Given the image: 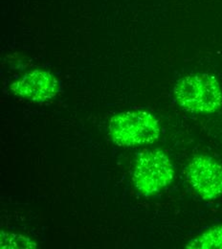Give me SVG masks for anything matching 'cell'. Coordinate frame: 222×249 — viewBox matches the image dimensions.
Instances as JSON below:
<instances>
[{
  "label": "cell",
  "mask_w": 222,
  "mask_h": 249,
  "mask_svg": "<svg viewBox=\"0 0 222 249\" xmlns=\"http://www.w3.org/2000/svg\"><path fill=\"white\" fill-rule=\"evenodd\" d=\"M173 93L177 104L193 113H213L222 106V90L215 76L188 75L177 82Z\"/></svg>",
  "instance_id": "obj_1"
},
{
  "label": "cell",
  "mask_w": 222,
  "mask_h": 249,
  "mask_svg": "<svg viewBox=\"0 0 222 249\" xmlns=\"http://www.w3.org/2000/svg\"><path fill=\"white\" fill-rule=\"evenodd\" d=\"M109 134L121 147H134L155 142L160 135L158 120L144 110H128L114 115L109 121Z\"/></svg>",
  "instance_id": "obj_2"
},
{
  "label": "cell",
  "mask_w": 222,
  "mask_h": 249,
  "mask_svg": "<svg viewBox=\"0 0 222 249\" xmlns=\"http://www.w3.org/2000/svg\"><path fill=\"white\" fill-rule=\"evenodd\" d=\"M173 178V165L163 151H145L138 156L133 182L143 196H151L162 192L172 182Z\"/></svg>",
  "instance_id": "obj_3"
},
{
  "label": "cell",
  "mask_w": 222,
  "mask_h": 249,
  "mask_svg": "<svg viewBox=\"0 0 222 249\" xmlns=\"http://www.w3.org/2000/svg\"><path fill=\"white\" fill-rule=\"evenodd\" d=\"M187 179L205 200L216 199L222 195V165L211 156H194L187 168Z\"/></svg>",
  "instance_id": "obj_4"
},
{
  "label": "cell",
  "mask_w": 222,
  "mask_h": 249,
  "mask_svg": "<svg viewBox=\"0 0 222 249\" xmlns=\"http://www.w3.org/2000/svg\"><path fill=\"white\" fill-rule=\"evenodd\" d=\"M10 89L21 98L33 102H45L57 95L60 85L52 73L35 69L14 82Z\"/></svg>",
  "instance_id": "obj_5"
},
{
  "label": "cell",
  "mask_w": 222,
  "mask_h": 249,
  "mask_svg": "<svg viewBox=\"0 0 222 249\" xmlns=\"http://www.w3.org/2000/svg\"><path fill=\"white\" fill-rule=\"evenodd\" d=\"M190 249H222V225L208 229L186 246Z\"/></svg>",
  "instance_id": "obj_6"
},
{
  "label": "cell",
  "mask_w": 222,
  "mask_h": 249,
  "mask_svg": "<svg viewBox=\"0 0 222 249\" xmlns=\"http://www.w3.org/2000/svg\"><path fill=\"white\" fill-rule=\"evenodd\" d=\"M1 249H36V243L32 239L17 234L1 231Z\"/></svg>",
  "instance_id": "obj_7"
}]
</instances>
